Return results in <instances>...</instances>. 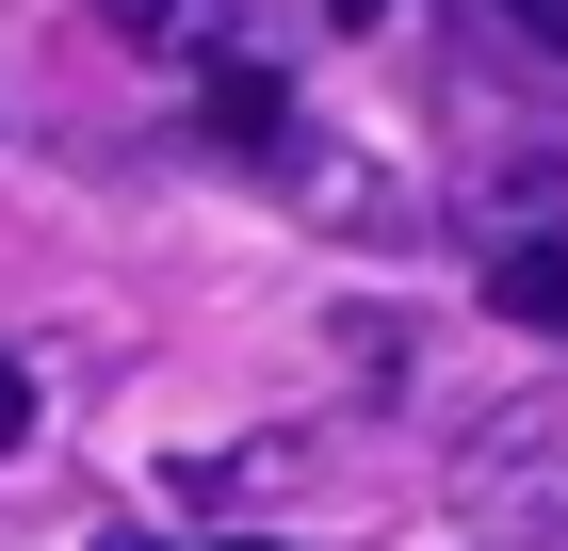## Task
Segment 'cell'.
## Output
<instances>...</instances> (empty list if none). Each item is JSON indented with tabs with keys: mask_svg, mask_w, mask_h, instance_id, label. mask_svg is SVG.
Returning a JSON list of instances; mask_svg holds the SVG:
<instances>
[{
	"mask_svg": "<svg viewBox=\"0 0 568 551\" xmlns=\"http://www.w3.org/2000/svg\"><path fill=\"white\" fill-rule=\"evenodd\" d=\"M504 33H536V49H568V0H487Z\"/></svg>",
	"mask_w": 568,
	"mask_h": 551,
	"instance_id": "277c9868",
	"label": "cell"
},
{
	"mask_svg": "<svg viewBox=\"0 0 568 551\" xmlns=\"http://www.w3.org/2000/svg\"><path fill=\"white\" fill-rule=\"evenodd\" d=\"M114 551H146V535H114Z\"/></svg>",
	"mask_w": 568,
	"mask_h": 551,
	"instance_id": "ba28073f",
	"label": "cell"
},
{
	"mask_svg": "<svg viewBox=\"0 0 568 551\" xmlns=\"http://www.w3.org/2000/svg\"><path fill=\"white\" fill-rule=\"evenodd\" d=\"M212 130H227V146H293V98H276V65H244V49H227V65H212Z\"/></svg>",
	"mask_w": 568,
	"mask_h": 551,
	"instance_id": "3957f363",
	"label": "cell"
},
{
	"mask_svg": "<svg viewBox=\"0 0 568 551\" xmlns=\"http://www.w3.org/2000/svg\"><path fill=\"white\" fill-rule=\"evenodd\" d=\"M487 308L520 340H568V227H520V244L487 259Z\"/></svg>",
	"mask_w": 568,
	"mask_h": 551,
	"instance_id": "6da1fadb",
	"label": "cell"
},
{
	"mask_svg": "<svg viewBox=\"0 0 568 551\" xmlns=\"http://www.w3.org/2000/svg\"><path fill=\"white\" fill-rule=\"evenodd\" d=\"M98 17H114L131 49H179V65H227V17H244V0H98Z\"/></svg>",
	"mask_w": 568,
	"mask_h": 551,
	"instance_id": "7a4b0ae2",
	"label": "cell"
},
{
	"mask_svg": "<svg viewBox=\"0 0 568 551\" xmlns=\"http://www.w3.org/2000/svg\"><path fill=\"white\" fill-rule=\"evenodd\" d=\"M325 17H342V33H374V17H406V0H325Z\"/></svg>",
	"mask_w": 568,
	"mask_h": 551,
	"instance_id": "8992f818",
	"label": "cell"
},
{
	"mask_svg": "<svg viewBox=\"0 0 568 551\" xmlns=\"http://www.w3.org/2000/svg\"><path fill=\"white\" fill-rule=\"evenodd\" d=\"M17 438H33V374L0 357V455H17Z\"/></svg>",
	"mask_w": 568,
	"mask_h": 551,
	"instance_id": "5b68a950",
	"label": "cell"
},
{
	"mask_svg": "<svg viewBox=\"0 0 568 551\" xmlns=\"http://www.w3.org/2000/svg\"><path fill=\"white\" fill-rule=\"evenodd\" d=\"M244 551H276V535H244Z\"/></svg>",
	"mask_w": 568,
	"mask_h": 551,
	"instance_id": "52a82bcc",
	"label": "cell"
}]
</instances>
